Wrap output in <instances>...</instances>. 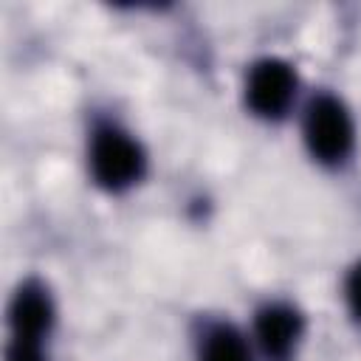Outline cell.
Returning <instances> with one entry per match:
<instances>
[{
	"instance_id": "1",
	"label": "cell",
	"mask_w": 361,
	"mask_h": 361,
	"mask_svg": "<svg viewBox=\"0 0 361 361\" xmlns=\"http://www.w3.org/2000/svg\"><path fill=\"white\" fill-rule=\"evenodd\" d=\"M305 141L307 149L324 161L338 164L353 149V121L347 107L333 96H319L310 102L305 116Z\"/></svg>"
},
{
	"instance_id": "2",
	"label": "cell",
	"mask_w": 361,
	"mask_h": 361,
	"mask_svg": "<svg viewBox=\"0 0 361 361\" xmlns=\"http://www.w3.org/2000/svg\"><path fill=\"white\" fill-rule=\"evenodd\" d=\"M90 169H93V178L104 189H124L141 178L144 152L127 133L116 127H104L93 135Z\"/></svg>"
},
{
	"instance_id": "3",
	"label": "cell",
	"mask_w": 361,
	"mask_h": 361,
	"mask_svg": "<svg viewBox=\"0 0 361 361\" xmlns=\"http://www.w3.org/2000/svg\"><path fill=\"white\" fill-rule=\"evenodd\" d=\"M51 299L37 285H23L11 302V347L17 355H42V336L51 327Z\"/></svg>"
},
{
	"instance_id": "4",
	"label": "cell",
	"mask_w": 361,
	"mask_h": 361,
	"mask_svg": "<svg viewBox=\"0 0 361 361\" xmlns=\"http://www.w3.org/2000/svg\"><path fill=\"white\" fill-rule=\"evenodd\" d=\"M296 93V73L290 71L288 62L282 59H262L251 68L248 85H245V99L257 116L265 118H279Z\"/></svg>"
},
{
	"instance_id": "5",
	"label": "cell",
	"mask_w": 361,
	"mask_h": 361,
	"mask_svg": "<svg viewBox=\"0 0 361 361\" xmlns=\"http://www.w3.org/2000/svg\"><path fill=\"white\" fill-rule=\"evenodd\" d=\"M299 330H302V319L288 305H268L257 316V338L262 350L274 358H282L290 353L293 341L299 338Z\"/></svg>"
},
{
	"instance_id": "6",
	"label": "cell",
	"mask_w": 361,
	"mask_h": 361,
	"mask_svg": "<svg viewBox=\"0 0 361 361\" xmlns=\"http://www.w3.org/2000/svg\"><path fill=\"white\" fill-rule=\"evenodd\" d=\"M200 361H251V353L237 330L214 327L200 347Z\"/></svg>"
},
{
	"instance_id": "7",
	"label": "cell",
	"mask_w": 361,
	"mask_h": 361,
	"mask_svg": "<svg viewBox=\"0 0 361 361\" xmlns=\"http://www.w3.org/2000/svg\"><path fill=\"white\" fill-rule=\"evenodd\" d=\"M347 299H350L355 316L361 319V262L353 268V274H350V279H347Z\"/></svg>"
}]
</instances>
